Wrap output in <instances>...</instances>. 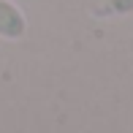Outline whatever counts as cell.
Returning a JSON list of instances; mask_svg holds the SVG:
<instances>
[{
    "label": "cell",
    "mask_w": 133,
    "mask_h": 133,
    "mask_svg": "<svg viewBox=\"0 0 133 133\" xmlns=\"http://www.w3.org/2000/svg\"><path fill=\"white\" fill-rule=\"evenodd\" d=\"M25 33H27V19L22 8L11 0H0V38L19 41Z\"/></svg>",
    "instance_id": "6da1fadb"
}]
</instances>
